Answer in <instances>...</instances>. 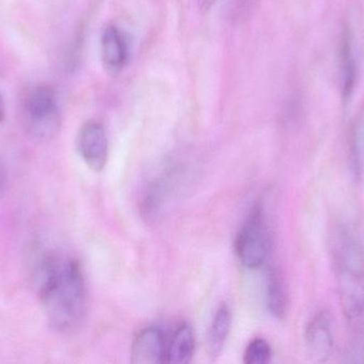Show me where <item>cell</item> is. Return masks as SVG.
I'll use <instances>...</instances> for the list:
<instances>
[{"instance_id":"ba28073f","label":"cell","mask_w":364,"mask_h":364,"mask_svg":"<svg viewBox=\"0 0 364 364\" xmlns=\"http://www.w3.org/2000/svg\"><path fill=\"white\" fill-rule=\"evenodd\" d=\"M100 53L105 68L112 73H119L127 66L129 47L125 36L114 25L105 28L100 36Z\"/></svg>"},{"instance_id":"9a60e30c","label":"cell","mask_w":364,"mask_h":364,"mask_svg":"<svg viewBox=\"0 0 364 364\" xmlns=\"http://www.w3.org/2000/svg\"><path fill=\"white\" fill-rule=\"evenodd\" d=\"M6 185H8V175H6V166L4 162L0 160V198L6 192Z\"/></svg>"},{"instance_id":"e0dca14e","label":"cell","mask_w":364,"mask_h":364,"mask_svg":"<svg viewBox=\"0 0 364 364\" xmlns=\"http://www.w3.org/2000/svg\"><path fill=\"white\" fill-rule=\"evenodd\" d=\"M4 119H6V103L0 93V124L4 123Z\"/></svg>"},{"instance_id":"3957f363","label":"cell","mask_w":364,"mask_h":364,"mask_svg":"<svg viewBox=\"0 0 364 364\" xmlns=\"http://www.w3.org/2000/svg\"><path fill=\"white\" fill-rule=\"evenodd\" d=\"M23 126L28 136L36 142H48L58 136L62 113L53 88L38 85L32 90L23 107Z\"/></svg>"},{"instance_id":"7c38bea8","label":"cell","mask_w":364,"mask_h":364,"mask_svg":"<svg viewBox=\"0 0 364 364\" xmlns=\"http://www.w3.org/2000/svg\"><path fill=\"white\" fill-rule=\"evenodd\" d=\"M265 294L269 311L274 318L282 320L288 313V293L282 275L275 269H269L267 274Z\"/></svg>"},{"instance_id":"30bf717a","label":"cell","mask_w":364,"mask_h":364,"mask_svg":"<svg viewBox=\"0 0 364 364\" xmlns=\"http://www.w3.org/2000/svg\"><path fill=\"white\" fill-rule=\"evenodd\" d=\"M232 325V312L227 303L216 310L208 333V350L211 357L220 356L226 345Z\"/></svg>"},{"instance_id":"6da1fadb","label":"cell","mask_w":364,"mask_h":364,"mask_svg":"<svg viewBox=\"0 0 364 364\" xmlns=\"http://www.w3.org/2000/svg\"><path fill=\"white\" fill-rule=\"evenodd\" d=\"M34 284L51 328L74 331L85 320L87 288L80 264L59 250H44L34 267Z\"/></svg>"},{"instance_id":"5b68a950","label":"cell","mask_w":364,"mask_h":364,"mask_svg":"<svg viewBox=\"0 0 364 364\" xmlns=\"http://www.w3.org/2000/svg\"><path fill=\"white\" fill-rule=\"evenodd\" d=\"M76 149L92 171L104 170L109 156L108 136L104 125L96 121L85 122L77 134Z\"/></svg>"},{"instance_id":"9c48e42d","label":"cell","mask_w":364,"mask_h":364,"mask_svg":"<svg viewBox=\"0 0 364 364\" xmlns=\"http://www.w3.org/2000/svg\"><path fill=\"white\" fill-rule=\"evenodd\" d=\"M340 78H341L342 96L344 100H350L354 93L357 81V63L354 53L352 32L346 27L340 41Z\"/></svg>"},{"instance_id":"8992f818","label":"cell","mask_w":364,"mask_h":364,"mask_svg":"<svg viewBox=\"0 0 364 364\" xmlns=\"http://www.w3.org/2000/svg\"><path fill=\"white\" fill-rule=\"evenodd\" d=\"M308 350L318 360H327L335 350L333 323L328 312H316L308 321L305 329Z\"/></svg>"},{"instance_id":"277c9868","label":"cell","mask_w":364,"mask_h":364,"mask_svg":"<svg viewBox=\"0 0 364 364\" xmlns=\"http://www.w3.org/2000/svg\"><path fill=\"white\" fill-rule=\"evenodd\" d=\"M271 248V230L267 213L262 205H257L252 209L237 233L235 252L240 263L245 269L256 271L267 263Z\"/></svg>"},{"instance_id":"52a82bcc","label":"cell","mask_w":364,"mask_h":364,"mask_svg":"<svg viewBox=\"0 0 364 364\" xmlns=\"http://www.w3.org/2000/svg\"><path fill=\"white\" fill-rule=\"evenodd\" d=\"M166 346L161 329L146 327L138 333L132 343V361L138 364L166 363Z\"/></svg>"},{"instance_id":"4fadbf2b","label":"cell","mask_w":364,"mask_h":364,"mask_svg":"<svg viewBox=\"0 0 364 364\" xmlns=\"http://www.w3.org/2000/svg\"><path fill=\"white\" fill-rule=\"evenodd\" d=\"M348 151L350 175L355 181H361L364 173V132L361 123H356L353 128Z\"/></svg>"},{"instance_id":"5bb4252c","label":"cell","mask_w":364,"mask_h":364,"mask_svg":"<svg viewBox=\"0 0 364 364\" xmlns=\"http://www.w3.org/2000/svg\"><path fill=\"white\" fill-rule=\"evenodd\" d=\"M273 350L269 342L257 338L248 343L244 352V363L246 364H267L271 361Z\"/></svg>"},{"instance_id":"2e32d148","label":"cell","mask_w":364,"mask_h":364,"mask_svg":"<svg viewBox=\"0 0 364 364\" xmlns=\"http://www.w3.org/2000/svg\"><path fill=\"white\" fill-rule=\"evenodd\" d=\"M215 1L216 0H196L199 8L203 9V10H209L215 4Z\"/></svg>"},{"instance_id":"8fae6325","label":"cell","mask_w":364,"mask_h":364,"mask_svg":"<svg viewBox=\"0 0 364 364\" xmlns=\"http://www.w3.org/2000/svg\"><path fill=\"white\" fill-rule=\"evenodd\" d=\"M196 348L194 331L190 325L179 326L166 346V363L186 364L192 360Z\"/></svg>"},{"instance_id":"7a4b0ae2","label":"cell","mask_w":364,"mask_h":364,"mask_svg":"<svg viewBox=\"0 0 364 364\" xmlns=\"http://www.w3.org/2000/svg\"><path fill=\"white\" fill-rule=\"evenodd\" d=\"M333 256L340 303L346 318H360L364 312V247L350 224L336 229Z\"/></svg>"}]
</instances>
